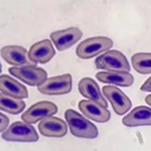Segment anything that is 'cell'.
Segmentation results:
<instances>
[{
	"mask_svg": "<svg viewBox=\"0 0 151 151\" xmlns=\"http://www.w3.org/2000/svg\"><path fill=\"white\" fill-rule=\"evenodd\" d=\"M65 118L71 134L77 138L90 139L98 136L97 127L74 109H67L65 111Z\"/></svg>",
	"mask_w": 151,
	"mask_h": 151,
	"instance_id": "cell-1",
	"label": "cell"
},
{
	"mask_svg": "<svg viewBox=\"0 0 151 151\" xmlns=\"http://www.w3.org/2000/svg\"><path fill=\"white\" fill-rule=\"evenodd\" d=\"M113 46L111 39L104 36L91 37L78 45L76 53L81 59H90L102 52H106Z\"/></svg>",
	"mask_w": 151,
	"mask_h": 151,
	"instance_id": "cell-2",
	"label": "cell"
},
{
	"mask_svg": "<svg viewBox=\"0 0 151 151\" xmlns=\"http://www.w3.org/2000/svg\"><path fill=\"white\" fill-rule=\"evenodd\" d=\"M95 66L99 70L107 72H129L131 66L126 56L118 50H107L95 60Z\"/></svg>",
	"mask_w": 151,
	"mask_h": 151,
	"instance_id": "cell-3",
	"label": "cell"
},
{
	"mask_svg": "<svg viewBox=\"0 0 151 151\" xmlns=\"http://www.w3.org/2000/svg\"><path fill=\"white\" fill-rule=\"evenodd\" d=\"M2 139L7 142H35L39 139V136L31 124L24 121H16L2 133Z\"/></svg>",
	"mask_w": 151,
	"mask_h": 151,
	"instance_id": "cell-4",
	"label": "cell"
},
{
	"mask_svg": "<svg viewBox=\"0 0 151 151\" xmlns=\"http://www.w3.org/2000/svg\"><path fill=\"white\" fill-rule=\"evenodd\" d=\"M9 73L30 86H38L41 83H43L47 78V73L46 70L32 64L19 67H11L9 69Z\"/></svg>",
	"mask_w": 151,
	"mask_h": 151,
	"instance_id": "cell-5",
	"label": "cell"
},
{
	"mask_svg": "<svg viewBox=\"0 0 151 151\" xmlns=\"http://www.w3.org/2000/svg\"><path fill=\"white\" fill-rule=\"evenodd\" d=\"M73 86V80L70 74H64L47 78L38 85V91L45 95H64L70 93Z\"/></svg>",
	"mask_w": 151,
	"mask_h": 151,
	"instance_id": "cell-6",
	"label": "cell"
},
{
	"mask_svg": "<svg viewBox=\"0 0 151 151\" xmlns=\"http://www.w3.org/2000/svg\"><path fill=\"white\" fill-rule=\"evenodd\" d=\"M57 111L58 109L55 104L47 101H42L27 109L22 115V119L28 124H35L47 116L54 115Z\"/></svg>",
	"mask_w": 151,
	"mask_h": 151,
	"instance_id": "cell-7",
	"label": "cell"
},
{
	"mask_svg": "<svg viewBox=\"0 0 151 151\" xmlns=\"http://www.w3.org/2000/svg\"><path fill=\"white\" fill-rule=\"evenodd\" d=\"M103 93L111 104L113 111L118 115H124L132 108V102L126 94L113 85L103 87Z\"/></svg>",
	"mask_w": 151,
	"mask_h": 151,
	"instance_id": "cell-8",
	"label": "cell"
},
{
	"mask_svg": "<svg viewBox=\"0 0 151 151\" xmlns=\"http://www.w3.org/2000/svg\"><path fill=\"white\" fill-rule=\"evenodd\" d=\"M82 32L78 27H68L63 30H57L50 34V39L59 51L65 50L74 46L81 39Z\"/></svg>",
	"mask_w": 151,
	"mask_h": 151,
	"instance_id": "cell-9",
	"label": "cell"
},
{
	"mask_svg": "<svg viewBox=\"0 0 151 151\" xmlns=\"http://www.w3.org/2000/svg\"><path fill=\"white\" fill-rule=\"evenodd\" d=\"M29 61L34 64H46L55 55V50L50 40H42L32 45L27 53Z\"/></svg>",
	"mask_w": 151,
	"mask_h": 151,
	"instance_id": "cell-10",
	"label": "cell"
},
{
	"mask_svg": "<svg viewBox=\"0 0 151 151\" xmlns=\"http://www.w3.org/2000/svg\"><path fill=\"white\" fill-rule=\"evenodd\" d=\"M38 128L41 135L47 138H62L68 132L66 123L62 119L52 115L41 120Z\"/></svg>",
	"mask_w": 151,
	"mask_h": 151,
	"instance_id": "cell-11",
	"label": "cell"
},
{
	"mask_svg": "<svg viewBox=\"0 0 151 151\" xmlns=\"http://www.w3.org/2000/svg\"><path fill=\"white\" fill-rule=\"evenodd\" d=\"M78 109L83 115L95 122L105 123L111 119V112L109 109L93 101H81L78 103Z\"/></svg>",
	"mask_w": 151,
	"mask_h": 151,
	"instance_id": "cell-12",
	"label": "cell"
},
{
	"mask_svg": "<svg viewBox=\"0 0 151 151\" xmlns=\"http://www.w3.org/2000/svg\"><path fill=\"white\" fill-rule=\"evenodd\" d=\"M78 91L81 96L88 100L97 103L105 108L108 107V102L106 101L104 96L101 93L100 87L93 78H83L81 80L78 82Z\"/></svg>",
	"mask_w": 151,
	"mask_h": 151,
	"instance_id": "cell-13",
	"label": "cell"
},
{
	"mask_svg": "<svg viewBox=\"0 0 151 151\" xmlns=\"http://www.w3.org/2000/svg\"><path fill=\"white\" fill-rule=\"evenodd\" d=\"M1 56L8 64L19 67L31 64L27 58V50L22 46H5L1 49Z\"/></svg>",
	"mask_w": 151,
	"mask_h": 151,
	"instance_id": "cell-14",
	"label": "cell"
},
{
	"mask_svg": "<svg viewBox=\"0 0 151 151\" xmlns=\"http://www.w3.org/2000/svg\"><path fill=\"white\" fill-rule=\"evenodd\" d=\"M0 92L18 99L28 98L27 88L8 75L0 76Z\"/></svg>",
	"mask_w": 151,
	"mask_h": 151,
	"instance_id": "cell-15",
	"label": "cell"
},
{
	"mask_svg": "<svg viewBox=\"0 0 151 151\" xmlns=\"http://www.w3.org/2000/svg\"><path fill=\"white\" fill-rule=\"evenodd\" d=\"M122 123L127 127L150 126L151 124V109L149 107L139 106L132 109V111L124 116Z\"/></svg>",
	"mask_w": 151,
	"mask_h": 151,
	"instance_id": "cell-16",
	"label": "cell"
},
{
	"mask_svg": "<svg viewBox=\"0 0 151 151\" xmlns=\"http://www.w3.org/2000/svg\"><path fill=\"white\" fill-rule=\"evenodd\" d=\"M96 78L103 83L129 87L134 83V77L129 72H99Z\"/></svg>",
	"mask_w": 151,
	"mask_h": 151,
	"instance_id": "cell-17",
	"label": "cell"
},
{
	"mask_svg": "<svg viewBox=\"0 0 151 151\" xmlns=\"http://www.w3.org/2000/svg\"><path fill=\"white\" fill-rule=\"evenodd\" d=\"M24 109L25 103L22 101V99L0 93V111L8 112L10 114H19Z\"/></svg>",
	"mask_w": 151,
	"mask_h": 151,
	"instance_id": "cell-18",
	"label": "cell"
},
{
	"mask_svg": "<svg viewBox=\"0 0 151 151\" xmlns=\"http://www.w3.org/2000/svg\"><path fill=\"white\" fill-rule=\"evenodd\" d=\"M134 70L142 75H149L151 73V55L149 52L135 53L131 58Z\"/></svg>",
	"mask_w": 151,
	"mask_h": 151,
	"instance_id": "cell-19",
	"label": "cell"
},
{
	"mask_svg": "<svg viewBox=\"0 0 151 151\" xmlns=\"http://www.w3.org/2000/svg\"><path fill=\"white\" fill-rule=\"evenodd\" d=\"M9 124V118L3 113H0V133L4 132Z\"/></svg>",
	"mask_w": 151,
	"mask_h": 151,
	"instance_id": "cell-20",
	"label": "cell"
},
{
	"mask_svg": "<svg viewBox=\"0 0 151 151\" xmlns=\"http://www.w3.org/2000/svg\"><path fill=\"white\" fill-rule=\"evenodd\" d=\"M140 90L145 91V92H150L151 91V78H147V81L142 85L140 87Z\"/></svg>",
	"mask_w": 151,
	"mask_h": 151,
	"instance_id": "cell-21",
	"label": "cell"
},
{
	"mask_svg": "<svg viewBox=\"0 0 151 151\" xmlns=\"http://www.w3.org/2000/svg\"><path fill=\"white\" fill-rule=\"evenodd\" d=\"M145 102L150 106V104H151V102H150V95H148V96H147V97L145 98Z\"/></svg>",
	"mask_w": 151,
	"mask_h": 151,
	"instance_id": "cell-22",
	"label": "cell"
},
{
	"mask_svg": "<svg viewBox=\"0 0 151 151\" xmlns=\"http://www.w3.org/2000/svg\"><path fill=\"white\" fill-rule=\"evenodd\" d=\"M2 71V65H1V62H0V73H1Z\"/></svg>",
	"mask_w": 151,
	"mask_h": 151,
	"instance_id": "cell-23",
	"label": "cell"
}]
</instances>
